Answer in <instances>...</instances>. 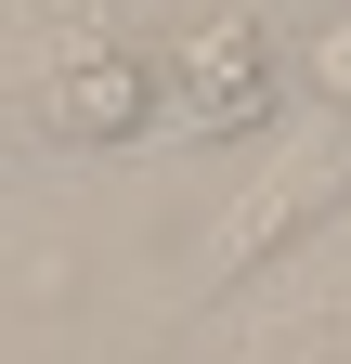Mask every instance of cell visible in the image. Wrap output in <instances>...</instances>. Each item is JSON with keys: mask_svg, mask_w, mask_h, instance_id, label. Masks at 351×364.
Wrapping results in <instances>:
<instances>
[{"mask_svg": "<svg viewBox=\"0 0 351 364\" xmlns=\"http://www.w3.org/2000/svg\"><path fill=\"white\" fill-rule=\"evenodd\" d=\"M156 105L183 117V130H260V105H274V53H260V26H247V14L195 26L183 65L156 78Z\"/></svg>", "mask_w": 351, "mask_h": 364, "instance_id": "cell-1", "label": "cell"}, {"mask_svg": "<svg viewBox=\"0 0 351 364\" xmlns=\"http://www.w3.org/2000/svg\"><path fill=\"white\" fill-rule=\"evenodd\" d=\"M144 117H156V65L144 53H92V65L53 91V130H78V144H130Z\"/></svg>", "mask_w": 351, "mask_h": 364, "instance_id": "cell-2", "label": "cell"}, {"mask_svg": "<svg viewBox=\"0 0 351 364\" xmlns=\"http://www.w3.org/2000/svg\"><path fill=\"white\" fill-rule=\"evenodd\" d=\"M313 91H325V105H351V26H325V39H313Z\"/></svg>", "mask_w": 351, "mask_h": 364, "instance_id": "cell-3", "label": "cell"}]
</instances>
